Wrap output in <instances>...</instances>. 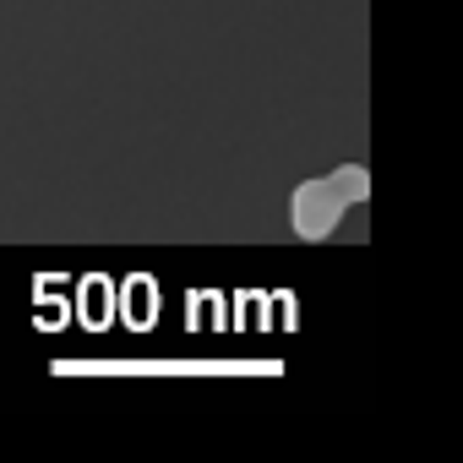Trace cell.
Segmentation results:
<instances>
[{"label":"cell","instance_id":"cell-1","mask_svg":"<svg viewBox=\"0 0 463 463\" xmlns=\"http://www.w3.org/2000/svg\"><path fill=\"white\" fill-rule=\"evenodd\" d=\"M344 213H349V196L338 191L333 175H311L289 196V223H295L300 241H333L338 223H344Z\"/></svg>","mask_w":463,"mask_h":463},{"label":"cell","instance_id":"cell-2","mask_svg":"<svg viewBox=\"0 0 463 463\" xmlns=\"http://www.w3.org/2000/svg\"><path fill=\"white\" fill-rule=\"evenodd\" d=\"M333 180H338V191L349 196V207L371 202V169H365V164H338V169H333Z\"/></svg>","mask_w":463,"mask_h":463}]
</instances>
